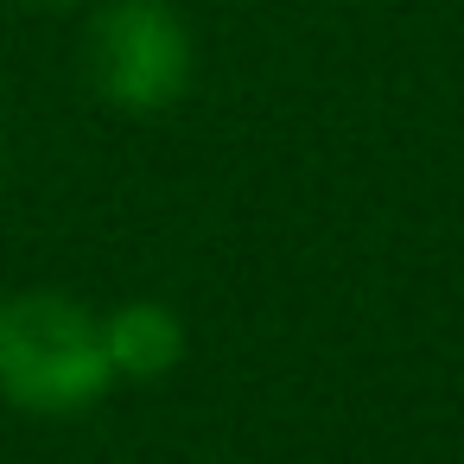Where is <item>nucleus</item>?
Returning a JSON list of instances; mask_svg holds the SVG:
<instances>
[{
	"mask_svg": "<svg viewBox=\"0 0 464 464\" xmlns=\"http://www.w3.org/2000/svg\"><path fill=\"white\" fill-rule=\"evenodd\" d=\"M109 388L115 362L96 305L58 286H26L0 299V401L7 407L71 420L90 413Z\"/></svg>",
	"mask_w": 464,
	"mask_h": 464,
	"instance_id": "1",
	"label": "nucleus"
},
{
	"mask_svg": "<svg viewBox=\"0 0 464 464\" xmlns=\"http://www.w3.org/2000/svg\"><path fill=\"white\" fill-rule=\"evenodd\" d=\"M83 77L115 115H166L198 77V39L172 0H96Z\"/></svg>",
	"mask_w": 464,
	"mask_h": 464,
	"instance_id": "2",
	"label": "nucleus"
},
{
	"mask_svg": "<svg viewBox=\"0 0 464 464\" xmlns=\"http://www.w3.org/2000/svg\"><path fill=\"white\" fill-rule=\"evenodd\" d=\"M102 337H109L115 382H166L191 343L185 318L166 299H121L115 312H102Z\"/></svg>",
	"mask_w": 464,
	"mask_h": 464,
	"instance_id": "3",
	"label": "nucleus"
},
{
	"mask_svg": "<svg viewBox=\"0 0 464 464\" xmlns=\"http://www.w3.org/2000/svg\"><path fill=\"white\" fill-rule=\"evenodd\" d=\"M26 7H96V0H26Z\"/></svg>",
	"mask_w": 464,
	"mask_h": 464,
	"instance_id": "4",
	"label": "nucleus"
},
{
	"mask_svg": "<svg viewBox=\"0 0 464 464\" xmlns=\"http://www.w3.org/2000/svg\"><path fill=\"white\" fill-rule=\"evenodd\" d=\"M0 172H7V140H0Z\"/></svg>",
	"mask_w": 464,
	"mask_h": 464,
	"instance_id": "5",
	"label": "nucleus"
}]
</instances>
